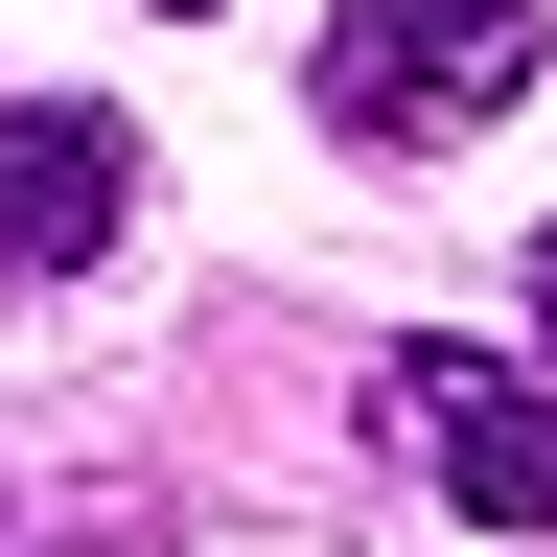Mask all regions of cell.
Returning <instances> with one entry per match:
<instances>
[{
    "label": "cell",
    "instance_id": "6da1fadb",
    "mask_svg": "<svg viewBox=\"0 0 557 557\" xmlns=\"http://www.w3.org/2000/svg\"><path fill=\"white\" fill-rule=\"evenodd\" d=\"M534 47H557V0H325V139H372V163H442V139H487L534 94Z\"/></svg>",
    "mask_w": 557,
    "mask_h": 557
},
{
    "label": "cell",
    "instance_id": "7a4b0ae2",
    "mask_svg": "<svg viewBox=\"0 0 557 557\" xmlns=\"http://www.w3.org/2000/svg\"><path fill=\"white\" fill-rule=\"evenodd\" d=\"M372 418L442 465L465 534H557V372H511V348H372Z\"/></svg>",
    "mask_w": 557,
    "mask_h": 557
},
{
    "label": "cell",
    "instance_id": "3957f363",
    "mask_svg": "<svg viewBox=\"0 0 557 557\" xmlns=\"http://www.w3.org/2000/svg\"><path fill=\"white\" fill-rule=\"evenodd\" d=\"M116 233H139V116L0 94V278H94Z\"/></svg>",
    "mask_w": 557,
    "mask_h": 557
},
{
    "label": "cell",
    "instance_id": "277c9868",
    "mask_svg": "<svg viewBox=\"0 0 557 557\" xmlns=\"http://www.w3.org/2000/svg\"><path fill=\"white\" fill-rule=\"evenodd\" d=\"M163 24H209V0H163Z\"/></svg>",
    "mask_w": 557,
    "mask_h": 557
}]
</instances>
